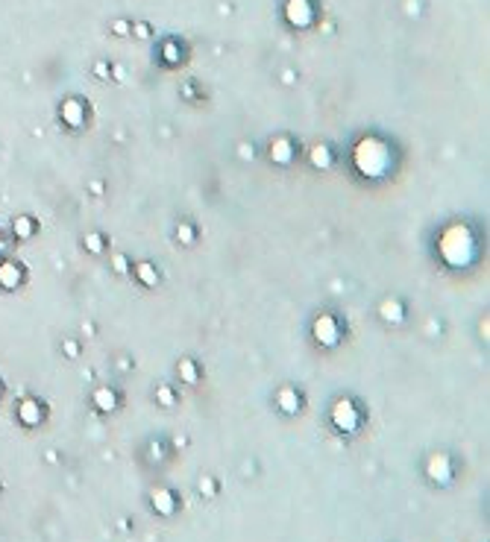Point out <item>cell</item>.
Returning a JSON list of instances; mask_svg holds the SVG:
<instances>
[{
  "mask_svg": "<svg viewBox=\"0 0 490 542\" xmlns=\"http://www.w3.org/2000/svg\"><path fill=\"white\" fill-rule=\"evenodd\" d=\"M288 21L293 27H309L311 9H309L306 0H291V3H288Z\"/></svg>",
  "mask_w": 490,
  "mask_h": 542,
  "instance_id": "obj_2",
  "label": "cell"
},
{
  "mask_svg": "<svg viewBox=\"0 0 490 542\" xmlns=\"http://www.w3.org/2000/svg\"><path fill=\"white\" fill-rule=\"evenodd\" d=\"M32 229H36V223H32L30 217H18V220H15V235H18V238H30Z\"/></svg>",
  "mask_w": 490,
  "mask_h": 542,
  "instance_id": "obj_5",
  "label": "cell"
},
{
  "mask_svg": "<svg viewBox=\"0 0 490 542\" xmlns=\"http://www.w3.org/2000/svg\"><path fill=\"white\" fill-rule=\"evenodd\" d=\"M62 117H65V124L77 126L80 120H82V106H80L77 100H68V103L62 106Z\"/></svg>",
  "mask_w": 490,
  "mask_h": 542,
  "instance_id": "obj_4",
  "label": "cell"
},
{
  "mask_svg": "<svg viewBox=\"0 0 490 542\" xmlns=\"http://www.w3.org/2000/svg\"><path fill=\"white\" fill-rule=\"evenodd\" d=\"M18 416H21V422H24V425H38L41 422V407H38V402L36 399L21 402Z\"/></svg>",
  "mask_w": 490,
  "mask_h": 542,
  "instance_id": "obj_3",
  "label": "cell"
},
{
  "mask_svg": "<svg viewBox=\"0 0 490 542\" xmlns=\"http://www.w3.org/2000/svg\"><path fill=\"white\" fill-rule=\"evenodd\" d=\"M314 161H318V168H320V161H326V150H314Z\"/></svg>",
  "mask_w": 490,
  "mask_h": 542,
  "instance_id": "obj_7",
  "label": "cell"
},
{
  "mask_svg": "<svg viewBox=\"0 0 490 542\" xmlns=\"http://www.w3.org/2000/svg\"><path fill=\"white\" fill-rule=\"evenodd\" d=\"M3 249H6V243H3V240H0V256H3Z\"/></svg>",
  "mask_w": 490,
  "mask_h": 542,
  "instance_id": "obj_8",
  "label": "cell"
},
{
  "mask_svg": "<svg viewBox=\"0 0 490 542\" xmlns=\"http://www.w3.org/2000/svg\"><path fill=\"white\" fill-rule=\"evenodd\" d=\"M97 405H100L103 411H106V407H115V393L112 390H100V393H97Z\"/></svg>",
  "mask_w": 490,
  "mask_h": 542,
  "instance_id": "obj_6",
  "label": "cell"
},
{
  "mask_svg": "<svg viewBox=\"0 0 490 542\" xmlns=\"http://www.w3.org/2000/svg\"><path fill=\"white\" fill-rule=\"evenodd\" d=\"M21 279H24V273H21V267H18L15 261H3V264H0V287L15 291V287L21 284Z\"/></svg>",
  "mask_w": 490,
  "mask_h": 542,
  "instance_id": "obj_1",
  "label": "cell"
}]
</instances>
